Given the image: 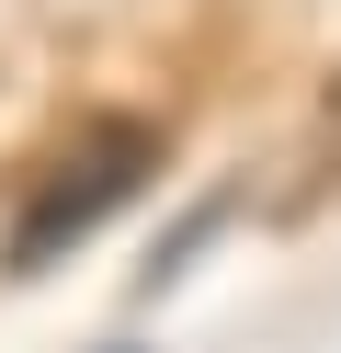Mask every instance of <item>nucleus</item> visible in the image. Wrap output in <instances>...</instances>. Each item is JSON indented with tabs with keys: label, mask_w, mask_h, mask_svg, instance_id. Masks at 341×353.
Listing matches in <instances>:
<instances>
[{
	"label": "nucleus",
	"mask_w": 341,
	"mask_h": 353,
	"mask_svg": "<svg viewBox=\"0 0 341 353\" xmlns=\"http://www.w3.org/2000/svg\"><path fill=\"white\" fill-rule=\"evenodd\" d=\"M148 171H159V125H136V114L80 125V137H68L57 160L23 183L12 239H0V274H57L91 228H114V205H136V194H148Z\"/></svg>",
	"instance_id": "1"
}]
</instances>
